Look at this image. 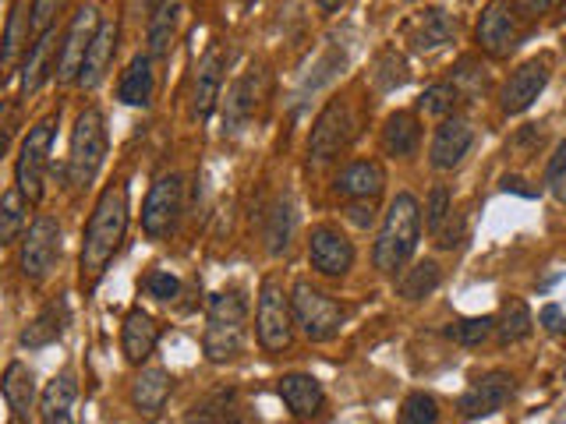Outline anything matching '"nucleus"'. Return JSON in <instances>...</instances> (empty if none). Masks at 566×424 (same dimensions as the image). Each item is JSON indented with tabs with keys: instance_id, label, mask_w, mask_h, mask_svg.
<instances>
[{
	"instance_id": "obj_50",
	"label": "nucleus",
	"mask_w": 566,
	"mask_h": 424,
	"mask_svg": "<svg viewBox=\"0 0 566 424\" xmlns=\"http://www.w3.org/2000/svg\"><path fill=\"white\" fill-rule=\"evenodd\" d=\"M315 4H318V11H326V14H333V11H340V8L347 4V0H315Z\"/></svg>"
},
{
	"instance_id": "obj_29",
	"label": "nucleus",
	"mask_w": 566,
	"mask_h": 424,
	"mask_svg": "<svg viewBox=\"0 0 566 424\" xmlns=\"http://www.w3.org/2000/svg\"><path fill=\"white\" fill-rule=\"evenodd\" d=\"M418 141H421V128H418L415 114L397 110V114L386 117V124H382V149L389 156H415Z\"/></svg>"
},
{
	"instance_id": "obj_41",
	"label": "nucleus",
	"mask_w": 566,
	"mask_h": 424,
	"mask_svg": "<svg viewBox=\"0 0 566 424\" xmlns=\"http://www.w3.org/2000/svg\"><path fill=\"white\" fill-rule=\"evenodd\" d=\"M439 421V403L429 393H411L400 406V424H436Z\"/></svg>"
},
{
	"instance_id": "obj_6",
	"label": "nucleus",
	"mask_w": 566,
	"mask_h": 424,
	"mask_svg": "<svg viewBox=\"0 0 566 424\" xmlns=\"http://www.w3.org/2000/svg\"><path fill=\"white\" fill-rule=\"evenodd\" d=\"M294 311H291V297L283 290L280 279H262V290H259V311H255V332H259V343L265 350H283L291 347V336H294Z\"/></svg>"
},
{
	"instance_id": "obj_35",
	"label": "nucleus",
	"mask_w": 566,
	"mask_h": 424,
	"mask_svg": "<svg viewBox=\"0 0 566 424\" xmlns=\"http://www.w3.org/2000/svg\"><path fill=\"white\" fill-rule=\"evenodd\" d=\"M206 318L217 326H244L248 318V300L241 290H220L209 297V308H206Z\"/></svg>"
},
{
	"instance_id": "obj_17",
	"label": "nucleus",
	"mask_w": 566,
	"mask_h": 424,
	"mask_svg": "<svg viewBox=\"0 0 566 424\" xmlns=\"http://www.w3.org/2000/svg\"><path fill=\"white\" fill-rule=\"evenodd\" d=\"M29 40L32 35V18H29V0H14L4 35H0V75H11V71L22 64V57L29 53Z\"/></svg>"
},
{
	"instance_id": "obj_42",
	"label": "nucleus",
	"mask_w": 566,
	"mask_h": 424,
	"mask_svg": "<svg viewBox=\"0 0 566 424\" xmlns=\"http://www.w3.org/2000/svg\"><path fill=\"white\" fill-rule=\"evenodd\" d=\"M450 212H453V199H450V191L442 188V184H436L432 188V194H429V205H424V230L436 237L439 230H442V223L450 220Z\"/></svg>"
},
{
	"instance_id": "obj_19",
	"label": "nucleus",
	"mask_w": 566,
	"mask_h": 424,
	"mask_svg": "<svg viewBox=\"0 0 566 424\" xmlns=\"http://www.w3.org/2000/svg\"><path fill=\"white\" fill-rule=\"evenodd\" d=\"M156 343H159L156 318L149 311H142V308H132L128 318H124V329H120V350H124V358H128L132 364H142L156 350Z\"/></svg>"
},
{
	"instance_id": "obj_49",
	"label": "nucleus",
	"mask_w": 566,
	"mask_h": 424,
	"mask_svg": "<svg viewBox=\"0 0 566 424\" xmlns=\"http://www.w3.org/2000/svg\"><path fill=\"white\" fill-rule=\"evenodd\" d=\"M524 4H527V11H531V14H545L548 8L556 4V0H524Z\"/></svg>"
},
{
	"instance_id": "obj_9",
	"label": "nucleus",
	"mask_w": 566,
	"mask_h": 424,
	"mask_svg": "<svg viewBox=\"0 0 566 424\" xmlns=\"http://www.w3.org/2000/svg\"><path fill=\"white\" fill-rule=\"evenodd\" d=\"M181 202H185V181L177 173L170 177H159V181L149 188L146 194V205H142V230L156 241V237H167L177 216H181Z\"/></svg>"
},
{
	"instance_id": "obj_47",
	"label": "nucleus",
	"mask_w": 566,
	"mask_h": 424,
	"mask_svg": "<svg viewBox=\"0 0 566 424\" xmlns=\"http://www.w3.org/2000/svg\"><path fill=\"white\" fill-rule=\"evenodd\" d=\"M11 128H14V103H0V152L8 149Z\"/></svg>"
},
{
	"instance_id": "obj_39",
	"label": "nucleus",
	"mask_w": 566,
	"mask_h": 424,
	"mask_svg": "<svg viewBox=\"0 0 566 424\" xmlns=\"http://www.w3.org/2000/svg\"><path fill=\"white\" fill-rule=\"evenodd\" d=\"M495 332V318L482 315V318H460V322H450L447 326V336L460 347H478L485 343L489 336Z\"/></svg>"
},
{
	"instance_id": "obj_8",
	"label": "nucleus",
	"mask_w": 566,
	"mask_h": 424,
	"mask_svg": "<svg viewBox=\"0 0 566 424\" xmlns=\"http://www.w3.org/2000/svg\"><path fill=\"white\" fill-rule=\"evenodd\" d=\"M99 25H103L99 4H85V8H78L75 18H71V25L61 40V50H57V67H53L57 82H78V71L85 64V53L93 46Z\"/></svg>"
},
{
	"instance_id": "obj_37",
	"label": "nucleus",
	"mask_w": 566,
	"mask_h": 424,
	"mask_svg": "<svg viewBox=\"0 0 566 424\" xmlns=\"http://www.w3.org/2000/svg\"><path fill=\"white\" fill-rule=\"evenodd\" d=\"M531 311H527V305L521 297H510L506 305H503V311H500V322H495V332H500V340L503 343H517V340H524V336H531Z\"/></svg>"
},
{
	"instance_id": "obj_45",
	"label": "nucleus",
	"mask_w": 566,
	"mask_h": 424,
	"mask_svg": "<svg viewBox=\"0 0 566 424\" xmlns=\"http://www.w3.org/2000/svg\"><path fill=\"white\" fill-rule=\"evenodd\" d=\"M563 173H566V141H559L556 156L548 159V167H545V181H548V184H556V181H563Z\"/></svg>"
},
{
	"instance_id": "obj_28",
	"label": "nucleus",
	"mask_w": 566,
	"mask_h": 424,
	"mask_svg": "<svg viewBox=\"0 0 566 424\" xmlns=\"http://www.w3.org/2000/svg\"><path fill=\"white\" fill-rule=\"evenodd\" d=\"M57 67V46H53V29L46 35H35V43L25 53V67H22V93L32 96L35 88L46 82L50 71Z\"/></svg>"
},
{
	"instance_id": "obj_34",
	"label": "nucleus",
	"mask_w": 566,
	"mask_h": 424,
	"mask_svg": "<svg viewBox=\"0 0 566 424\" xmlns=\"http://www.w3.org/2000/svg\"><path fill=\"white\" fill-rule=\"evenodd\" d=\"M25 212H29V199L18 188L0 194V244H11L22 237Z\"/></svg>"
},
{
	"instance_id": "obj_55",
	"label": "nucleus",
	"mask_w": 566,
	"mask_h": 424,
	"mask_svg": "<svg viewBox=\"0 0 566 424\" xmlns=\"http://www.w3.org/2000/svg\"><path fill=\"white\" fill-rule=\"evenodd\" d=\"M563 379H566V371H563Z\"/></svg>"
},
{
	"instance_id": "obj_40",
	"label": "nucleus",
	"mask_w": 566,
	"mask_h": 424,
	"mask_svg": "<svg viewBox=\"0 0 566 424\" xmlns=\"http://www.w3.org/2000/svg\"><path fill=\"white\" fill-rule=\"evenodd\" d=\"M460 93H457V85H447V82H439V85H429L424 93L418 96V110L421 114H429V117H450L453 114V106H457Z\"/></svg>"
},
{
	"instance_id": "obj_2",
	"label": "nucleus",
	"mask_w": 566,
	"mask_h": 424,
	"mask_svg": "<svg viewBox=\"0 0 566 424\" xmlns=\"http://www.w3.org/2000/svg\"><path fill=\"white\" fill-rule=\"evenodd\" d=\"M421 237V209L415 194H397L394 205H389L386 220L379 226V237H376V269L379 273H397L403 269V262H411L415 247Z\"/></svg>"
},
{
	"instance_id": "obj_23",
	"label": "nucleus",
	"mask_w": 566,
	"mask_h": 424,
	"mask_svg": "<svg viewBox=\"0 0 566 424\" xmlns=\"http://www.w3.org/2000/svg\"><path fill=\"white\" fill-rule=\"evenodd\" d=\"M170 389H174V379L164 368H146L132 385V403L146 417H159V411H164L170 400Z\"/></svg>"
},
{
	"instance_id": "obj_25",
	"label": "nucleus",
	"mask_w": 566,
	"mask_h": 424,
	"mask_svg": "<svg viewBox=\"0 0 566 424\" xmlns=\"http://www.w3.org/2000/svg\"><path fill=\"white\" fill-rule=\"evenodd\" d=\"M0 393H4L11 414L18 421H25L32 411V400H35V375L25 361H11L4 368V379H0Z\"/></svg>"
},
{
	"instance_id": "obj_32",
	"label": "nucleus",
	"mask_w": 566,
	"mask_h": 424,
	"mask_svg": "<svg viewBox=\"0 0 566 424\" xmlns=\"http://www.w3.org/2000/svg\"><path fill=\"white\" fill-rule=\"evenodd\" d=\"M255 96H259V71L252 67L248 75H241L234 85H230L227 93V124L230 128H238L255 110Z\"/></svg>"
},
{
	"instance_id": "obj_53",
	"label": "nucleus",
	"mask_w": 566,
	"mask_h": 424,
	"mask_svg": "<svg viewBox=\"0 0 566 424\" xmlns=\"http://www.w3.org/2000/svg\"><path fill=\"white\" fill-rule=\"evenodd\" d=\"M11 424H22V421H18V417H14V421H11Z\"/></svg>"
},
{
	"instance_id": "obj_54",
	"label": "nucleus",
	"mask_w": 566,
	"mask_h": 424,
	"mask_svg": "<svg viewBox=\"0 0 566 424\" xmlns=\"http://www.w3.org/2000/svg\"><path fill=\"white\" fill-rule=\"evenodd\" d=\"M149 4H156V0H149Z\"/></svg>"
},
{
	"instance_id": "obj_22",
	"label": "nucleus",
	"mask_w": 566,
	"mask_h": 424,
	"mask_svg": "<svg viewBox=\"0 0 566 424\" xmlns=\"http://www.w3.org/2000/svg\"><path fill=\"white\" fill-rule=\"evenodd\" d=\"M153 88H156L153 57H149V53H138V57H132V64L124 67L120 85H117V99L124 106H149L153 103Z\"/></svg>"
},
{
	"instance_id": "obj_46",
	"label": "nucleus",
	"mask_w": 566,
	"mask_h": 424,
	"mask_svg": "<svg viewBox=\"0 0 566 424\" xmlns=\"http://www.w3.org/2000/svg\"><path fill=\"white\" fill-rule=\"evenodd\" d=\"M538 322H542L548 332H563V329H566V315L559 311V305H545L542 315H538Z\"/></svg>"
},
{
	"instance_id": "obj_14",
	"label": "nucleus",
	"mask_w": 566,
	"mask_h": 424,
	"mask_svg": "<svg viewBox=\"0 0 566 424\" xmlns=\"http://www.w3.org/2000/svg\"><path fill=\"white\" fill-rule=\"evenodd\" d=\"M548 85V61H524L513 75L506 78L503 93H500V106L506 114H524L531 103L542 96V88Z\"/></svg>"
},
{
	"instance_id": "obj_24",
	"label": "nucleus",
	"mask_w": 566,
	"mask_h": 424,
	"mask_svg": "<svg viewBox=\"0 0 566 424\" xmlns=\"http://www.w3.org/2000/svg\"><path fill=\"white\" fill-rule=\"evenodd\" d=\"M386 188V173L379 163H371V159H358V163H350L340 181H336V191L347 194V199H358V202H371L376 194Z\"/></svg>"
},
{
	"instance_id": "obj_15",
	"label": "nucleus",
	"mask_w": 566,
	"mask_h": 424,
	"mask_svg": "<svg viewBox=\"0 0 566 424\" xmlns=\"http://www.w3.org/2000/svg\"><path fill=\"white\" fill-rule=\"evenodd\" d=\"M510 396H513V375H506V371H489V375H482L474 385L464 389L460 411H464V417H489L495 411H503Z\"/></svg>"
},
{
	"instance_id": "obj_16",
	"label": "nucleus",
	"mask_w": 566,
	"mask_h": 424,
	"mask_svg": "<svg viewBox=\"0 0 566 424\" xmlns=\"http://www.w3.org/2000/svg\"><path fill=\"white\" fill-rule=\"evenodd\" d=\"M474 146V131L468 120L460 117H447L436 128L432 135V149H429V159L436 170H453L460 159L468 156V149Z\"/></svg>"
},
{
	"instance_id": "obj_11",
	"label": "nucleus",
	"mask_w": 566,
	"mask_h": 424,
	"mask_svg": "<svg viewBox=\"0 0 566 424\" xmlns=\"http://www.w3.org/2000/svg\"><path fill=\"white\" fill-rule=\"evenodd\" d=\"M350 138V114H347V103L344 99H329L326 110L318 114L315 128H312V159L315 163H326V159H333L336 152H340L347 146Z\"/></svg>"
},
{
	"instance_id": "obj_1",
	"label": "nucleus",
	"mask_w": 566,
	"mask_h": 424,
	"mask_svg": "<svg viewBox=\"0 0 566 424\" xmlns=\"http://www.w3.org/2000/svg\"><path fill=\"white\" fill-rule=\"evenodd\" d=\"M124 230H128V188L117 181L111 188H103L93 216L85 223L82 255H78V269H82L85 287H93V283L103 279L106 265L114 262L117 247L124 241Z\"/></svg>"
},
{
	"instance_id": "obj_48",
	"label": "nucleus",
	"mask_w": 566,
	"mask_h": 424,
	"mask_svg": "<svg viewBox=\"0 0 566 424\" xmlns=\"http://www.w3.org/2000/svg\"><path fill=\"white\" fill-rule=\"evenodd\" d=\"M347 216H350L354 226H371V223H376V212H371V202L350 205V209H347Z\"/></svg>"
},
{
	"instance_id": "obj_4",
	"label": "nucleus",
	"mask_w": 566,
	"mask_h": 424,
	"mask_svg": "<svg viewBox=\"0 0 566 424\" xmlns=\"http://www.w3.org/2000/svg\"><path fill=\"white\" fill-rule=\"evenodd\" d=\"M291 311H294V322L301 326V332H305L312 343L333 340V336L340 332V326H344V308L336 305L333 297H326L323 290H315L312 283H305V279L294 283Z\"/></svg>"
},
{
	"instance_id": "obj_13",
	"label": "nucleus",
	"mask_w": 566,
	"mask_h": 424,
	"mask_svg": "<svg viewBox=\"0 0 566 424\" xmlns=\"http://www.w3.org/2000/svg\"><path fill=\"white\" fill-rule=\"evenodd\" d=\"M308 262L323 276H344L354 265V244L333 226H315L308 241Z\"/></svg>"
},
{
	"instance_id": "obj_3",
	"label": "nucleus",
	"mask_w": 566,
	"mask_h": 424,
	"mask_svg": "<svg viewBox=\"0 0 566 424\" xmlns=\"http://www.w3.org/2000/svg\"><path fill=\"white\" fill-rule=\"evenodd\" d=\"M106 159V120L96 106L78 114L75 131H71V152H67V184L71 188H88L96 181Z\"/></svg>"
},
{
	"instance_id": "obj_18",
	"label": "nucleus",
	"mask_w": 566,
	"mask_h": 424,
	"mask_svg": "<svg viewBox=\"0 0 566 424\" xmlns=\"http://www.w3.org/2000/svg\"><path fill=\"white\" fill-rule=\"evenodd\" d=\"M403 40L411 43L415 53H432L439 46H447L453 40V22L447 11L429 8V11H418L411 22L403 25Z\"/></svg>"
},
{
	"instance_id": "obj_30",
	"label": "nucleus",
	"mask_w": 566,
	"mask_h": 424,
	"mask_svg": "<svg viewBox=\"0 0 566 424\" xmlns=\"http://www.w3.org/2000/svg\"><path fill=\"white\" fill-rule=\"evenodd\" d=\"M202 347H206V358L217 361V364L238 358V353L244 350V326H217V322H209L206 336H202Z\"/></svg>"
},
{
	"instance_id": "obj_33",
	"label": "nucleus",
	"mask_w": 566,
	"mask_h": 424,
	"mask_svg": "<svg viewBox=\"0 0 566 424\" xmlns=\"http://www.w3.org/2000/svg\"><path fill=\"white\" fill-rule=\"evenodd\" d=\"M439 279H442V273L436 262H415L411 269H403V276L397 279V290L407 300H424L439 287Z\"/></svg>"
},
{
	"instance_id": "obj_10",
	"label": "nucleus",
	"mask_w": 566,
	"mask_h": 424,
	"mask_svg": "<svg viewBox=\"0 0 566 424\" xmlns=\"http://www.w3.org/2000/svg\"><path fill=\"white\" fill-rule=\"evenodd\" d=\"M61 258V226L53 216H40L22 241V273L29 279H43Z\"/></svg>"
},
{
	"instance_id": "obj_21",
	"label": "nucleus",
	"mask_w": 566,
	"mask_h": 424,
	"mask_svg": "<svg viewBox=\"0 0 566 424\" xmlns=\"http://www.w3.org/2000/svg\"><path fill=\"white\" fill-rule=\"evenodd\" d=\"M114 53H117V22H103L93 46H88V53H85V64L78 71V85L96 88L106 78V71H111Z\"/></svg>"
},
{
	"instance_id": "obj_36",
	"label": "nucleus",
	"mask_w": 566,
	"mask_h": 424,
	"mask_svg": "<svg viewBox=\"0 0 566 424\" xmlns=\"http://www.w3.org/2000/svg\"><path fill=\"white\" fill-rule=\"evenodd\" d=\"M291 234H294V209L287 199H280L270 212V223H265V247H270V255L287 252Z\"/></svg>"
},
{
	"instance_id": "obj_43",
	"label": "nucleus",
	"mask_w": 566,
	"mask_h": 424,
	"mask_svg": "<svg viewBox=\"0 0 566 424\" xmlns=\"http://www.w3.org/2000/svg\"><path fill=\"white\" fill-rule=\"evenodd\" d=\"M67 0H32L29 18H32V35H46L57 22V14L64 11Z\"/></svg>"
},
{
	"instance_id": "obj_38",
	"label": "nucleus",
	"mask_w": 566,
	"mask_h": 424,
	"mask_svg": "<svg viewBox=\"0 0 566 424\" xmlns=\"http://www.w3.org/2000/svg\"><path fill=\"white\" fill-rule=\"evenodd\" d=\"M407 75H411V71H407V61L394 46L379 53L376 71H371V78H376V85L382 88V93H394V88H400L407 82Z\"/></svg>"
},
{
	"instance_id": "obj_52",
	"label": "nucleus",
	"mask_w": 566,
	"mask_h": 424,
	"mask_svg": "<svg viewBox=\"0 0 566 424\" xmlns=\"http://www.w3.org/2000/svg\"><path fill=\"white\" fill-rule=\"evenodd\" d=\"M559 8H563V14H566V0H559Z\"/></svg>"
},
{
	"instance_id": "obj_7",
	"label": "nucleus",
	"mask_w": 566,
	"mask_h": 424,
	"mask_svg": "<svg viewBox=\"0 0 566 424\" xmlns=\"http://www.w3.org/2000/svg\"><path fill=\"white\" fill-rule=\"evenodd\" d=\"M524 35V14L513 0H489L478 22V43L489 57H510Z\"/></svg>"
},
{
	"instance_id": "obj_44",
	"label": "nucleus",
	"mask_w": 566,
	"mask_h": 424,
	"mask_svg": "<svg viewBox=\"0 0 566 424\" xmlns=\"http://www.w3.org/2000/svg\"><path fill=\"white\" fill-rule=\"evenodd\" d=\"M146 290H149L156 300H174L177 290H181V283H177V276H170V273H153V276L146 279Z\"/></svg>"
},
{
	"instance_id": "obj_20",
	"label": "nucleus",
	"mask_w": 566,
	"mask_h": 424,
	"mask_svg": "<svg viewBox=\"0 0 566 424\" xmlns=\"http://www.w3.org/2000/svg\"><path fill=\"white\" fill-rule=\"evenodd\" d=\"M75 400H78V382L71 371H61V375L43 389V400H40L43 424H75Z\"/></svg>"
},
{
	"instance_id": "obj_31",
	"label": "nucleus",
	"mask_w": 566,
	"mask_h": 424,
	"mask_svg": "<svg viewBox=\"0 0 566 424\" xmlns=\"http://www.w3.org/2000/svg\"><path fill=\"white\" fill-rule=\"evenodd\" d=\"M177 11H181L177 0H156V4H153V18H149V53H153V57H167V53H170Z\"/></svg>"
},
{
	"instance_id": "obj_5",
	"label": "nucleus",
	"mask_w": 566,
	"mask_h": 424,
	"mask_svg": "<svg viewBox=\"0 0 566 424\" xmlns=\"http://www.w3.org/2000/svg\"><path fill=\"white\" fill-rule=\"evenodd\" d=\"M53 117L40 120L35 128H29L22 149H18V163H14V181L18 191L25 194L29 202L43 199V181H46V167H50V149H53Z\"/></svg>"
},
{
	"instance_id": "obj_27",
	"label": "nucleus",
	"mask_w": 566,
	"mask_h": 424,
	"mask_svg": "<svg viewBox=\"0 0 566 424\" xmlns=\"http://www.w3.org/2000/svg\"><path fill=\"white\" fill-rule=\"evenodd\" d=\"M280 396L291 406L297 417H315L323 411V385L312 375H283L280 379Z\"/></svg>"
},
{
	"instance_id": "obj_12",
	"label": "nucleus",
	"mask_w": 566,
	"mask_h": 424,
	"mask_svg": "<svg viewBox=\"0 0 566 424\" xmlns=\"http://www.w3.org/2000/svg\"><path fill=\"white\" fill-rule=\"evenodd\" d=\"M223 71H227V50L209 46V53L199 61L195 85H191V117L195 120H206L212 110H217V99L223 88Z\"/></svg>"
},
{
	"instance_id": "obj_26",
	"label": "nucleus",
	"mask_w": 566,
	"mask_h": 424,
	"mask_svg": "<svg viewBox=\"0 0 566 424\" xmlns=\"http://www.w3.org/2000/svg\"><path fill=\"white\" fill-rule=\"evenodd\" d=\"M64 326H67V305H64V300H57V305H46L40 315L32 318V322L22 329V336H18V343H22L25 350L50 347V343H57L64 336Z\"/></svg>"
},
{
	"instance_id": "obj_51",
	"label": "nucleus",
	"mask_w": 566,
	"mask_h": 424,
	"mask_svg": "<svg viewBox=\"0 0 566 424\" xmlns=\"http://www.w3.org/2000/svg\"><path fill=\"white\" fill-rule=\"evenodd\" d=\"M503 188H506V191L513 188V191H521V194H535V191H527V188H524V181H521V177H506V181H503Z\"/></svg>"
}]
</instances>
